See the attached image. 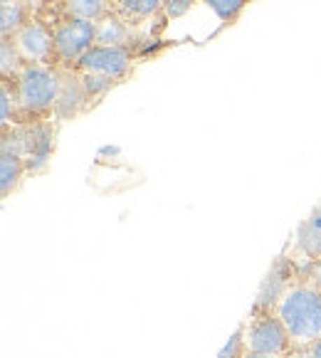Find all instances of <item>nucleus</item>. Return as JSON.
<instances>
[{"label":"nucleus","mask_w":321,"mask_h":358,"mask_svg":"<svg viewBox=\"0 0 321 358\" xmlns=\"http://www.w3.org/2000/svg\"><path fill=\"white\" fill-rule=\"evenodd\" d=\"M92 101L87 94V87L82 82L79 69L59 67V94L55 101V119L59 122H69L85 109H90Z\"/></svg>","instance_id":"0eeeda50"},{"label":"nucleus","mask_w":321,"mask_h":358,"mask_svg":"<svg viewBox=\"0 0 321 358\" xmlns=\"http://www.w3.org/2000/svg\"><path fill=\"white\" fill-rule=\"evenodd\" d=\"M52 35L59 67H77L79 59L97 45V22L62 17L55 22Z\"/></svg>","instance_id":"7ed1b4c3"},{"label":"nucleus","mask_w":321,"mask_h":358,"mask_svg":"<svg viewBox=\"0 0 321 358\" xmlns=\"http://www.w3.org/2000/svg\"><path fill=\"white\" fill-rule=\"evenodd\" d=\"M131 50L129 48H104V45H94L85 57L79 59L77 69L87 74H97V77H106L111 82H122L131 69Z\"/></svg>","instance_id":"423d86ee"},{"label":"nucleus","mask_w":321,"mask_h":358,"mask_svg":"<svg viewBox=\"0 0 321 358\" xmlns=\"http://www.w3.org/2000/svg\"><path fill=\"white\" fill-rule=\"evenodd\" d=\"M64 17L99 22L109 15V0H62Z\"/></svg>","instance_id":"f8f14e48"},{"label":"nucleus","mask_w":321,"mask_h":358,"mask_svg":"<svg viewBox=\"0 0 321 358\" xmlns=\"http://www.w3.org/2000/svg\"><path fill=\"white\" fill-rule=\"evenodd\" d=\"M203 3L215 13L222 25H235L250 0H203Z\"/></svg>","instance_id":"dca6fc26"},{"label":"nucleus","mask_w":321,"mask_h":358,"mask_svg":"<svg viewBox=\"0 0 321 358\" xmlns=\"http://www.w3.org/2000/svg\"><path fill=\"white\" fill-rule=\"evenodd\" d=\"M243 341L245 351L277 353V356H287L294 348L277 311H255L250 324L243 329Z\"/></svg>","instance_id":"20e7f679"},{"label":"nucleus","mask_w":321,"mask_h":358,"mask_svg":"<svg viewBox=\"0 0 321 358\" xmlns=\"http://www.w3.org/2000/svg\"><path fill=\"white\" fill-rule=\"evenodd\" d=\"M30 3L27 0H15L8 6H0V37H15L17 30L30 22Z\"/></svg>","instance_id":"9b49d317"},{"label":"nucleus","mask_w":321,"mask_h":358,"mask_svg":"<svg viewBox=\"0 0 321 358\" xmlns=\"http://www.w3.org/2000/svg\"><path fill=\"white\" fill-rule=\"evenodd\" d=\"M195 3H198V0H164V13L171 20H178V17H183Z\"/></svg>","instance_id":"a211bd4d"},{"label":"nucleus","mask_w":321,"mask_h":358,"mask_svg":"<svg viewBox=\"0 0 321 358\" xmlns=\"http://www.w3.org/2000/svg\"><path fill=\"white\" fill-rule=\"evenodd\" d=\"M240 358H285V356H277V353H259V351H245Z\"/></svg>","instance_id":"aec40b11"},{"label":"nucleus","mask_w":321,"mask_h":358,"mask_svg":"<svg viewBox=\"0 0 321 358\" xmlns=\"http://www.w3.org/2000/svg\"><path fill=\"white\" fill-rule=\"evenodd\" d=\"M274 311L285 324L294 348H306L321 338V292L314 285L290 287Z\"/></svg>","instance_id":"f257e3e1"},{"label":"nucleus","mask_w":321,"mask_h":358,"mask_svg":"<svg viewBox=\"0 0 321 358\" xmlns=\"http://www.w3.org/2000/svg\"><path fill=\"white\" fill-rule=\"evenodd\" d=\"M306 351H309L311 358H321V338H316L314 343H309V346H306Z\"/></svg>","instance_id":"412c9836"},{"label":"nucleus","mask_w":321,"mask_h":358,"mask_svg":"<svg viewBox=\"0 0 321 358\" xmlns=\"http://www.w3.org/2000/svg\"><path fill=\"white\" fill-rule=\"evenodd\" d=\"M15 45L20 50L22 59L30 64H48L57 67V52H55V35L52 27L40 20H30L22 30L15 32Z\"/></svg>","instance_id":"39448f33"},{"label":"nucleus","mask_w":321,"mask_h":358,"mask_svg":"<svg viewBox=\"0 0 321 358\" xmlns=\"http://www.w3.org/2000/svg\"><path fill=\"white\" fill-rule=\"evenodd\" d=\"M297 248L311 262H316L321 257V206L314 208V213L299 225V230H297Z\"/></svg>","instance_id":"9d476101"},{"label":"nucleus","mask_w":321,"mask_h":358,"mask_svg":"<svg viewBox=\"0 0 321 358\" xmlns=\"http://www.w3.org/2000/svg\"><path fill=\"white\" fill-rule=\"evenodd\" d=\"M0 124H3V129H13L17 124H22L20 101H17L13 79H0Z\"/></svg>","instance_id":"ddd939ff"},{"label":"nucleus","mask_w":321,"mask_h":358,"mask_svg":"<svg viewBox=\"0 0 321 358\" xmlns=\"http://www.w3.org/2000/svg\"><path fill=\"white\" fill-rule=\"evenodd\" d=\"M13 82L20 101L22 122H37L55 114V101L59 94V67L27 62Z\"/></svg>","instance_id":"f03ea898"},{"label":"nucleus","mask_w":321,"mask_h":358,"mask_svg":"<svg viewBox=\"0 0 321 358\" xmlns=\"http://www.w3.org/2000/svg\"><path fill=\"white\" fill-rule=\"evenodd\" d=\"M8 3H15V0H0V6H8Z\"/></svg>","instance_id":"5701e85b"},{"label":"nucleus","mask_w":321,"mask_h":358,"mask_svg":"<svg viewBox=\"0 0 321 358\" xmlns=\"http://www.w3.org/2000/svg\"><path fill=\"white\" fill-rule=\"evenodd\" d=\"M131 27L119 13H109L104 20L97 22V45L104 48H129Z\"/></svg>","instance_id":"6e6552de"},{"label":"nucleus","mask_w":321,"mask_h":358,"mask_svg":"<svg viewBox=\"0 0 321 358\" xmlns=\"http://www.w3.org/2000/svg\"><path fill=\"white\" fill-rule=\"evenodd\" d=\"M79 74H82V82H85L87 94H90V101H92V104H97V99L106 96V92H109L111 87L116 85V82H111V79L97 77V74H87V72H79Z\"/></svg>","instance_id":"f3484780"},{"label":"nucleus","mask_w":321,"mask_h":358,"mask_svg":"<svg viewBox=\"0 0 321 358\" xmlns=\"http://www.w3.org/2000/svg\"><path fill=\"white\" fill-rule=\"evenodd\" d=\"M116 13L127 22L146 20L164 10V0H114Z\"/></svg>","instance_id":"4468645a"},{"label":"nucleus","mask_w":321,"mask_h":358,"mask_svg":"<svg viewBox=\"0 0 321 358\" xmlns=\"http://www.w3.org/2000/svg\"><path fill=\"white\" fill-rule=\"evenodd\" d=\"M285 358H311V356H309V351H306V348H292Z\"/></svg>","instance_id":"4be33fe9"},{"label":"nucleus","mask_w":321,"mask_h":358,"mask_svg":"<svg viewBox=\"0 0 321 358\" xmlns=\"http://www.w3.org/2000/svg\"><path fill=\"white\" fill-rule=\"evenodd\" d=\"M25 166H27V161L20 153L0 148V195H3V198H10L17 190L22 176H25Z\"/></svg>","instance_id":"1a4fd4ad"},{"label":"nucleus","mask_w":321,"mask_h":358,"mask_svg":"<svg viewBox=\"0 0 321 358\" xmlns=\"http://www.w3.org/2000/svg\"><path fill=\"white\" fill-rule=\"evenodd\" d=\"M20 50L13 37H0V79H15L25 67Z\"/></svg>","instance_id":"2eb2a0df"},{"label":"nucleus","mask_w":321,"mask_h":358,"mask_svg":"<svg viewBox=\"0 0 321 358\" xmlns=\"http://www.w3.org/2000/svg\"><path fill=\"white\" fill-rule=\"evenodd\" d=\"M311 285L316 287V289L321 292V257L314 262V267H311Z\"/></svg>","instance_id":"6ab92c4d"}]
</instances>
